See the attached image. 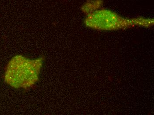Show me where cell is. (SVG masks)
Masks as SVG:
<instances>
[{"label":"cell","mask_w":154,"mask_h":115,"mask_svg":"<svg viewBox=\"0 0 154 115\" xmlns=\"http://www.w3.org/2000/svg\"><path fill=\"white\" fill-rule=\"evenodd\" d=\"M43 63L42 58L30 59L21 55L12 58L5 74V81L15 89H27L38 81Z\"/></svg>","instance_id":"obj_1"}]
</instances>
